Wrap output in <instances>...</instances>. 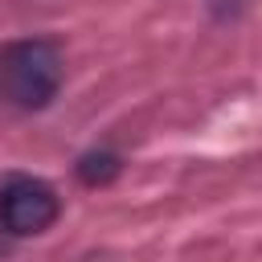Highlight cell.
Here are the masks:
<instances>
[{
  "label": "cell",
  "mask_w": 262,
  "mask_h": 262,
  "mask_svg": "<svg viewBox=\"0 0 262 262\" xmlns=\"http://www.w3.org/2000/svg\"><path fill=\"white\" fill-rule=\"evenodd\" d=\"M61 53L53 41L29 37L0 49V98H8L20 111H41L61 90Z\"/></svg>",
  "instance_id": "6da1fadb"
},
{
  "label": "cell",
  "mask_w": 262,
  "mask_h": 262,
  "mask_svg": "<svg viewBox=\"0 0 262 262\" xmlns=\"http://www.w3.org/2000/svg\"><path fill=\"white\" fill-rule=\"evenodd\" d=\"M78 176H82L86 184H106L111 176H119V156H111V151H90V156H82Z\"/></svg>",
  "instance_id": "3957f363"
},
{
  "label": "cell",
  "mask_w": 262,
  "mask_h": 262,
  "mask_svg": "<svg viewBox=\"0 0 262 262\" xmlns=\"http://www.w3.org/2000/svg\"><path fill=\"white\" fill-rule=\"evenodd\" d=\"M61 213V201L57 192L45 184V180H33V176H12L4 188H0V225L16 237H29V233H45Z\"/></svg>",
  "instance_id": "7a4b0ae2"
}]
</instances>
